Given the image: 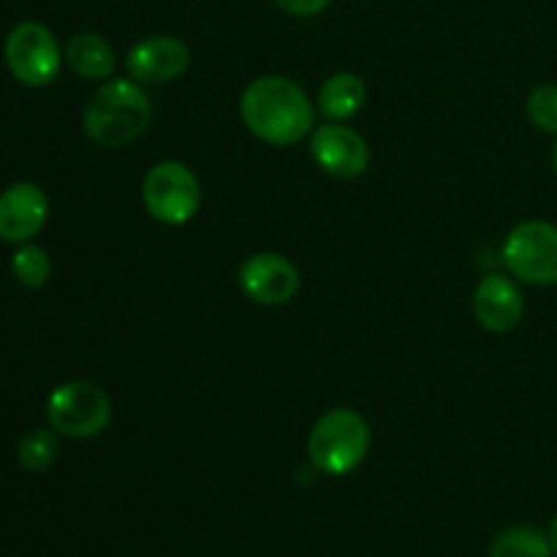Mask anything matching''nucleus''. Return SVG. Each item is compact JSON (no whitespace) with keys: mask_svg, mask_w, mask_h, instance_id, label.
Segmentation results:
<instances>
[{"mask_svg":"<svg viewBox=\"0 0 557 557\" xmlns=\"http://www.w3.org/2000/svg\"><path fill=\"white\" fill-rule=\"evenodd\" d=\"M239 114L250 134L272 147L297 145L315 125V107L308 92L281 74L256 76L243 90Z\"/></svg>","mask_w":557,"mask_h":557,"instance_id":"f257e3e1","label":"nucleus"},{"mask_svg":"<svg viewBox=\"0 0 557 557\" xmlns=\"http://www.w3.org/2000/svg\"><path fill=\"white\" fill-rule=\"evenodd\" d=\"M152 120V101L141 82L109 79L92 92L82 128L96 145L123 147L139 139Z\"/></svg>","mask_w":557,"mask_h":557,"instance_id":"f03ea898","label":"nucleus"},{"mask_svg":"<svg viewBox=\"0 0 557 557\" xmlns=\"http://www.w3.org/2000/svg\"><path fill=\"white\" fill-rule=\"evenodd\" d=\"M370 451V424L351 408H335L313 424L308 435V457L326 476H348Z\"/></svg>","mask_w":557,"mask_h":557,"instance_id":"7ed1b4c3","label":"nucleus"},{"mask_svg":"<svg viewBox=\"0 0 557 557\" xmlns=\"http://www.w3.org/2000/svg\"><path fill=\"white\" fill-rule=\"evenodd\" d=\"M500 261L515 281L557 286V223L522 221L506 234Z\"/></svg>","mask_w":557,"mask_h":557,"instance_id":"20e7f679","label":"nucleus"},{"mask_svg":"<svg viewBox=\"0 0 557 557\" xmlns=\"http://www.w3.org/2000/svg\"><path fill=\"white\" fill-rule=\"evenodd\" d=\"M47 422L65 438H96L112 422V400L90 381H65L47 397Z\"/></svg>","mask_w":557,"mask_h":557,"instance_id":"39448f33","label":"nucleus"},{"mask_svg":"<svg viewBox=\"0 0 557 557\" xmlns=\"http://www.w3.org/2000/svg\"><path fill=\"white\" fill-rule=\"evenodd\" d=\"M141 201L163 226H183L199 212V177L180 161H161L141 180Z\"/></svg>","mask_w":557,"mask_h":557,"instance_id":"423d86ee","label":"nucleus"},{"mask_svg":"<svg viewBox=\"0 0 557 557\" xmlns=\"http://www.w3.org/2000/svg\"><path fill=\"white\" fill-rule=\"evenodd\" d=\"M3 54L14 79L27 87H44L54 82L63 65L58 38L41 22H20L5 38Z\"/></svg>","mask_w":557,"mask_h":557,"instance_id":"0eeeda50","label":"nucleus"},{"mask_svg":"<svg viewBox=\"0 0 557 557\" xmlns=\"http://www.w3.org/2000/svg\"><path fill=\"white\" fill-rule=\"evenodd\" d=\"M239 292L256 305H267V308H277L297 297L302 277L299 270L281 253H253L239 264L237 272Z\"/></svg>","mask_w":557,"mask_h":557,"instance_id":"6e6552de","label":"nucleus"},{"mask_svg":"<svg viewBox=\"0 0 557 557\" xmlns=\"http://www.w3.org/2000/svg\"><path fill=\"white\" fill-rule=\"evenodd\" d=\"M310 156L321 172L337 180H354L368 169L370 147L362 134L343 123H326L313 128L310 136Z\"/></svg>","mask_w":557,"mask_h":557,"instance_id":"1a4fd4ad","label":"nucleus"},{"mask_svg":"<svg viewBox=\"0 0 557 557\" xmlns=\"http://www.w3.org/2000/svg\"><path fill=\"white\" fill-rule=\"evenodd\" d=\"M125 69L141 85H166L190 69V49L177 36H147L128 49Z\"/></svg>","mask_w":557,"mask_h":557,"instance_id":"9d476101","label":"nucleus"},{"mask_svg":"<svg viewBox=\"0 0 557 557\" xmlns=\"http://www.w3.org/2000/svg\"><path fill=\"white\" fill-rule=\"evenodd\" d=\"M471 308L484 330L504 335V332L520 326L522 315H525V297H522L515 277L493 272V275H484L479 281Z\"/></svg>","mask_w":557,"mask_h":557,"instance_id":"9b49d317","label":"nucleus"},{"mask_svg":"<svg viewBox=\"0 0 557 557\" xmlns=\"http://www.w3.org/2000/svg\"><path fill=\"white\" fill-rule=\"evenodd\" d=\"M49 215L47 194L36 183H14L0 194V239L25 245L41 232Z\"/></svg>","mask_w":557,"mask_h":557,"instance_id":"f8f14e48","label":"nucleus"},{"mask_svg":"<svg viewBox=\"0 0 557 557\" xmlns=\"http://www.w3.org/2000/svg\"><path fill=\"white\" fill-rule=\"evenodd\" d=\"M364 101H368V85L354 71H337L319 90V112L332 123L351 120L354 114L362 112Z\"/></svg>","mask_w":557,"mask_h":557,"instance_id":"ddd939ff","label":"nucleus"},{"mask_svg":"<svg viewBox=\"0 0 557 557\" xmlns=\"http://www.w3.org/2000/svg\"><path fill=\"white\" fill-rule=\"evenodd\" d=\"M65 63L82 79L103 82L114 74L117 60L107 38L98 33H79L65 44Z\"/></svg>","mask_w":557,"mask_h":557,"instance_id":"4468645a","label":"nucleus"},{"mask_svg":"<svg viewBox=\"0 0 557 557\" xmlns=\"http://www.w3.org/2000/svg\"><path fill=\"white\" fill-rule=\"evenodd\" d=\"M490 557H555L547 531L539 525H511L490 542Z\"/></svg>","mask_w":557,"mask_h":557,"instance_id":"2eb2a0df","label":"nucleus"},{"mask_svg":"<svg viewBox=\"0 0 557 557\" xmlns=\"http://www.w3.org/2000/svg\"><path fill=\"white\" fill-rule=\"evenodd\" d=\"M60 457V441L54 430L36 428L27 435H22L20 449H16V460L27 473H44L52 468Z\"/></svg>","mask_w":557,"mask_h":557,"instance_id":"dca6fc26","label":"nucleus"},{"mask_svg":"<svg viewBox=\"0 0 557 557\" xmlns=\"http://www.w3.org/2000/svg\"><path fill=\"white\" fill-rule=\"evenodd\" d=\"M11 275L25 288H41L49 281V275H52V261H49L47 250L33 243L22 245L11 256Z\"/></svg>","mask_w":557,"mask_h":557,"instance_id":"f3484780","label":"nucleus"},{"mask_svg":"<svg viewBox=\"0 0 557 557\" xmlns=\"http://www.w3.org/2000/svg\"><path fill=\"white\" fill-rule=\"evenodd\" d=\"M525 114L539 131L557 136V85L542 82L525 98Z\"/></svg>","mask_w":557,"mask_h":557,"instance_id":"a211bd4d","label":"nucleus"},{"mask_svg":"<svg viewBox=\"0 0 557 557\" xmlns=\"http://www.w3.org/2000/svg\"><path fill=\"white\" fill-rule=\"evenodd\" d=\"M277 9L286 11L288 16H299V20H310L319 16L321 11L330 9L332 0H275Z\"/></svg>","mask_w":557,"mask_h":557,"instance_id":"6ab92c4d","label":"nucleus"},{"mask_svg":"<svg viewBox=\"0 0 557 557\" xmlns=\"http://www.w3.org/2000/svg\"><path fill=\"white\" fill-rule=\"evenodd\" d=\"M547 539H549V547H553V555L557 557V517H553V522L547 525Z\"/></svg>","mask_w":557,"mask_h":557,"instance_id":"aec40b11","label":"nucleus"},{"mask_svg":"<svg viewBox=\"0 0 557 557\" xmlns=\"http://www.w3.org/2000/svg\"><path fill=\"white\" fill-rule=\"evenodd\" d=\"M553 169H555V174H557V141H555V147H553Z\"/></svg>","mask_w":557,"mask_h":557,"instance_id":"412c9836","label":"nucleus"}]
</instances>
